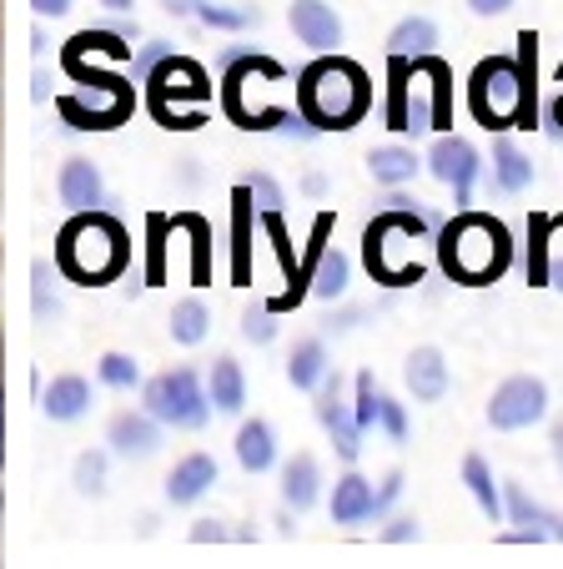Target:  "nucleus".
I'll return each instance as SVG.
<instances>
[{
  "mask_svg": "<svg viewBox=\"0 0 563 569\" xmlns=\"http://www.w3.org/2000/svg\"><path fill=\"white\" fill-rule=\"evenodd\" d=\"M288 21H292V36H298L308 51L328 56V51L342 46V21H338V11H332L328 0H292Z\"/></svg>",
  "mask_w": 563,
  "mask_h": 569,
  "instance_id": "nucleus-13",
  "label": "nucleus"
},
{
  "mask_svg": "<svg viewBox=\"0 0 563 569\" xmlns=\"http://www.w3.org/2000/svg\"><path fill=\"white\" fill-rule=\"evenodd\" d=\"M332 519L338 525H362V519H378V489H372L368 473L348 469L338 483H332Z\"/></svg>",
  "mask_w": 563,
  "mask_h": 569,
  "instance_id": "nucleus-18",
  "label": "nucleus"
},
{
  "mask_svg": "<svg viewBox=\"0 0 563 569\" xmlns=\"http://www.w3.org/2000/svg\"><path fill=\"white\" fill-rule=\"evenodd\" d=\"M468 11L483 16V21H493V16H509L513 11V0H468Z\"/></svg>",
  "mask_w": 563,
  "mask_h": 569,
  "instance_id": "nucleus-41",
  "label": "nucleus"
},
{
  "mask_svg": "<svg viewBox=\"0 0 563 569\" xmlns=\"http://www.w3.org/2000/svg\"><path fill=\"white\" fill-rule=\"evenodd\" d=\"M141 409L157 413L167 429H207V419H212V388L202 383V378L192 373V368H167V373L147 378L141 383Z\"/></svg>",
  "mask_w": 563,
  "mask_h": 569,
  "instance_id": "nucleus-6",
  "label": "nucleus"
},
{
  "mask_svg": "<svg viewBox=\"0 0 563 569\" xmlns=\"http://www.w3.org/2000/svg\"><path fill=\"white\" fill-rule=\"evenodd\" d=\"M107 469H111V453L107 449H86L81 459H76V469H71L76 495H86V499L107 495Z\"/></svg>",
  "mask_w": 563,
  "mask_h": 569,
  "instance_id": "nucleus-29",
  "label": "nucleus"
},
{
  "mask_svg": "<svg viewBox=\"0 0 563 569\" xmlns=\"http://www.w3.org/2000/svg\"><path fill=\"white\" fill-rule=\"evenodd\" d=\"M31 11L41 16V21H46V16H51V21H61V16H71V0H31Z\"/></svg>",
  "mask_w": 563,
  "mask_h": 569,
  "instance_id": "nucleus-42",
  "label": "nucleus"
},
{
  "mask_svg": "<svg viewBox=\"0 0 563 569\" xmlns=\"http://www.w3.org/2000/svg\"><path fill=\"white\" fill-rule=\"evenodd\" d=\"M358 322H362V312L348 308V312H338V318H328V333H348V328H358Z\"/></svg>",
  "mask_w": 563,
  "mask_h": 569,
  "instance_id": "nucleus-43",
  "label": "nucleus"
},
{
  "mask_svg": "<svg viewBox=\"0 0 563 569\" xmlns=\"http://www.w3.org/2000/svg\"><path fill=\"white\" fill-rule=\"evenodd\" d=\"M403 383H408V393H413L418 403H438V398H448V388H453L448 358L438 353L433 343L413 348V353L403 358Z\"/></svg>",
  "mask_w": 563,
  "mask_h": 569,
  "instance_id": "nucleus-14",
  "label": "nucleus"
},
{
  "mask_svg": "<svg viewBox=\"0 0 563 569\" xmlns=\"http://www.w3.org/2000/svg\"><path fill=\"white\" fill-rule=\"evenodd\" d=\"M372 107V81L358 61L328 51L298 76V111L318 131H348L368 117Z\"/></svg>",
  "mask_w": 563,
  "mask_h": 569,
  "instance_id": "nucleus-1",
  "label": "nucleus"
},
{
  "mask_svg": "<svg viewBox=\"0 0 563 569\" xmlns=\"http://www.w3.org/2000/svg\"><path fill=\"white\" fill-rule=\"evenodd\" d=\"M41 413L51 423H81L91 413V383L81 373L51 378V388H41Z\"/></svg>",
  "mask_w": 563,
  "mask_h": 569,
  "instance_id": "nucleus-17",
  "label": "nucleus"
},
{
  "mask_svg": "<svg viewBox=\"0 0 563 569\" xmlns=\"http://www.w3.org/2000/svg\"><path fill=\"white\" fill-rule=\"evenodd\" d=\"M318 423L328 429V439H332V449H338V459L342 463H358V453H362V423H358V409H352L348 398H342V373L332 368L328 378H322V388H318Z\"/></svg>",
  "mask_w": 563,
  "mask_h": 569,
  "instance_id": "nucleus-10",
  "label": "nucleus"
},
{
  "mask_svg": "<svg viewBox=\"0 0 563 569\" xmlns=\"http://www.w3.org/2000/svg\"><path fill=\"white\" fill-rule=\"evenodd\" d=\"M428 172H433L443 187H453L458 202H468L473 182L483 177V157H479V147H473V141L443 131V137L433 141V151H428Z\"/></svg>",
  "mask_w": 563,
  "mask_h": 569,
  "instance_id": "nucleus-11",
  "label": "nucleus"
},
{
  "mask_svg": "<svg viewBox=\"0 0 563 569\" xmlns=\"http://www.w3.org/2000/svg\"><path fill=\"white\" fill-rule=\"evenodd\" d=\"M277 308H267V302H252V308L242 312V338L247 343H272L277 338Z\"/></svg>",
  "mask_w": 563,
  "mask_h": 569,
  "instance_id": "nucleus-34",
  "label": "nucleus"
},
{
  "mask_svg": "<svg viewBox=\"0 0 563 569\" xmlns=\"http://www.w3.org/2000/svg\"><path fill=\"white\" fill-rule=\"evenodd\" d=\"M493 182H499L503 192H529L533 187V161L523 157L509 137L493 141Z\"/></svg>",
  "mask_w": 563,
  "mask_h": 569,
  "instance_id": "nucleus-27",
  "label": "nucleus"
},
{
  "mask_svg": "<svg viewBox=\"0 0 563 569\" xmlns=\"http://www.w3.org/2000/svg\"><path fill=\"white\" fill-rule=\"evenodd\" d=\"M167 56H171V46H167V41H147L137 56H131V81H147V76L157 71V66L167 61Z\"/></svg>",
  "mask_w": 563,
  "mask_h": 569,
  "instance_id": "nucleus-35",
  "label": "nucleus"
},
{
  "mask_svg": "<svg viewBox=\"0 0 563 569\" xmlns=\"http://www.w3.org/2000/svg\"><path fill=\"white\" fill-rule=\"evenodd\" d=\"M237 463H242L247 473H267L277 463V433L267 419H247L242 429H237Z\"/></svg>",
  "mask_w": 563,
  "mask_h": 569,
  "instance_id": "nucleus-22",
  "label": "nucleus"
},
{
  "mask_svg": "<svg viewBox=\"0 0 563 569\" xmlns=\"http://www.w3.org/2000/svg\"><path fill=\"white\" fill-rule=\"evenodd\" d=\"M161 429H167V423H161L157 413L121 409V413H111V423H107V443L121 459H151V453L161 449Z\"/></svg>",
  "mask_w": 563,
  "mask_h": 569,
  "instance_id": "nucleus-12",
  "label": "nucleus"
},
{
  "mask_svg": "<svg viewBox=\"0 0 563 569\" xmlns=\"http://www.w3.org/2000/svg\"><path fill=\"white\" fill-rule=\"evenodd\" d=\"M207 388H212L217 413H242L247 409V378H242V363H237L232 353H222L212 363V378H207Z\"/></svg>",
  "mask_w": 563,
  "mask_h": 569,
  "instance_id": "nucleus-24",
  "label": "nucleus"
},
{
  "mask_svg": "<svg viewBox=\"0 0 563 569\" xmlns=\"http://www.w3.org/2000/svg\"><path fill=\"white\" fill-rule=\"evenodd\" d=\"M418 167L423 161L413 157V147H398V141L368 151V172H372V182H383V187H408L418 177Z\"/></svg>",
  "mask_w": 563,
  "mask_h": 569,
  "instance_id": "nucleus-23",
  "label": "nucleus"
},
{
  "mask_svg": "<svg viewBox=\"0 0 563 569\" xmlns=\"http://www.w3.org/2000/svg\"><path fill=\"white\" fill-rule=\"evenodd\" d=\"M438 258H443V272L468 288L479 282H493L509 272L513 262V242H509V227L499 217H483V212H463L438 232Z\"/></svg>",
  "mask_w": 563,
  "mask_h": 569,
  "instance_id": "nucleus-4",
  "label": "nucleus"
},
{
  "mask_svg": "<svg viewBox=\"0 0 563 569\" xmlns=\"http://www.w3.org/2000/svg\"><path fill=\"white\" fill-rule=\"evenodd\" d=\"M383 388H378V378L372 373H358L352 378V409H358V423L362 429H378V419H383Z\"/></svg>",
  "mask_w": 563,
  "mask_h": 569,
  "instance_id": "nucleus-31",
  "label": "nucleus"
},
{
  "mask_svg": "<svg viewBox=\"0 0 563 569\" xmlns=\"http://www.w3.org/2000/svg\"><path fill=\"white\" fill-rule=\"evenodd\" d=\"M322 499V469L312 453H292L288 463H282V505L298 509V515H308L312 505Z\"/></svg>",
  "mask_w": 563,
  "mask_h": 569,
  "instance_id": "nucleus-19",
  "label": "nucleus"
},
{
  "mask_svg": "<svg viewBox=\"0 0 563 569\" xmlns=\"http://www.w3.org/2000/svg\"><path fill=\"white\" fill-rule=\"evenodd\" d=\"M127 262H131L127 227H121L117 217H107L101 207L76 212L71 222L61 227V237H56V268H61L71 282H81V288L111 282Z\"/></svg>",
  "mask_w": 563,
  "mask_h": 569,
  "instance_id": "nucleus-3",
  "label": "nucleus"
},
{
  "mask_svg": "<svg viewBox=\"0 0 563 569\" xmlns=\"http://www.w3.org/2000/svg\"><path fill=\"white\" fill-rule=\"evenodd\" d=\"M549 449H553V463H559V473H563V419L553 423V433H549Z\"/></svg>",
  "mask_w": 563,
  "mask_h": 569,
  "instance_id": "nucleus-45",
  "label": "nucleus"
},
{
  "mask_svg": "<svg viewBox=\"0 0 563 569\" xmlns=\"http://www.w3.org/2000/svg\"><path fill=\"white\" fill-rule=\"evenodd\" d=\"M212 483H217V459L212 453H187V459H177L171 463V473H167V505L192 509Z\"/></svg>",
  "mask_w": 563,
  "mask_h": 569,
  "instance_id": "nucleus-16",
  "label": "nucleus"
},
{
  "mask_svg": "<svg viewBox=\"0 0 563 569\" xmlns=\"http://www.w3.org/2000/svg\"><path fill=\"white\" fill-rule=\"evenodd\" d=\"M101 6H107V11H131L137 0H101Z\"/></svg>",
  "mask_w": 563,
  "mask_h": 569,
  "instance_id": "nucleus-47",
  "label": "nucleus"
},
{
  "mask_svg": "<svg viewBox=\"0 0 563 569\" xmlns=\"http://www.w3.org/2000/svg\"><path fill=\"white\" fill-rule=\"evenodd\" d=\"M56 197H61L71 212H91V207H101L107 182H101L97 161H91V157H66L61 172H56Z\"/></svg>",
  "mask_w": 563,
  "mask_h": 569,
  "instance_id": "nucleus-15",
  "label": "nucleus"
},
{
  "mask_svg": "<svg viewBox=\"0 0 563 569\" xmlns=\"http://www.w3.org/2000/svg\"><path fill=\"white\" fill-rule=\"evenodd\" d=\"M86 87L76 97H61V117L76 131H111L131 117V87L121 76H81Z\"/></svg>",
  "mask_w": 563,
  "mask_h": 569,
  "instance_id": "nucleus-7",
  "label": "nucleus"
},
{
  "mask_svg": "<svg viewBox=\"0 0 563 569\" xmlns=\"http://www.w3.org/2000/svg\"><path fill=\"white\" fill-rule=\"evenodd\" d=\"M549 419V383L533 373H513L493 388L489 398V429L499 433H519V429H533V423Z\"/></svg>",
  "mask_w": 563,
  "mask_h": 569,
  "instance_id": "nucleus-9",
  "label": "nucleus"
},
{
  "mask_svg": "<svg viewBox=\"0 0 563 569\" xmlns=\"http://www.w3.org/2000/svg\"><path fill=\"white\" fill-rule=\"evenodd\" d=\"M161 6H167L171 16H197L202 11V0H161Z\"/></svg>",
  "mask_w": 563,
  "mask_h": 569,
  "instance_id": "nucleus-44",
  "label": "nucleus"
},
{
  "mask_svg": "<svg viewBox=\"0 0 563 569\" xmlns=\"http://www.w3.org/2000/svg\"><path fill=\"white\" fill-rule=\"evenodd\" d=\"M378 429H383L393 443H403V439H408V413H403V403L383 398V419H378Z\"/></svg>",
  "mask_w": 563,
  "mask_h": 569,
  "instance_id": "nucleus-37",
  "label": "nucleus"
},
{
  "mask_svg": "<svg viewBox=\"0 0 563 569\" xmlns=\"http://www.w3.org/2000/svg\"><path fill=\"white\" fill-rule=\"evenodd\" d=\"M418 535H423V529H418V519H413V515H393V519H388V529H383L388 545H413Z\"/></svg>",
  "mask_w": 563,
  "mask_h": 569,
  "instance_id": "nucleus-39",
  "label": "nucleus"
},
{
  "mask_svg": "<svg viewBox=\"0 0 563 569\" xmlns=\"http://www.w3.org/2000/svg\"><path fill=\"white\" fill-rule=\"evenodd\" d=\"M463 483H468V495H473V505L483 509V519L489 525H499L503 515H509V499H503V489L493 483V469L483 453H468L463 459Z\"/></svg>",
  "mask_w": 563,
  "mask_h": 569,
  "instance_id": "nucleus-21",
  "label": "nucleus"
},
{
  "mask_svg": "<svg viewBox=\"0 0 563 569\" xmlns=\"http://www.w3.org/2000/svg\"><path fill=\"white\" fill-rule=\"evenodd\" d=\"M348 282H352V262H348V252L328 248V252L318 258V268H312L308 288H312V298L332 302V298H342V292H348Z\"/></svg>",
  "mask_w": 563,
  "mask_h": 569,
  "instance_id": "nucleus-28",
  "label": "nucleus"
},
{
  "mask_svg": "<svg viewBox=\"0 0 563 569\" xmlns=\"http://www.w3.org/2000/svg\"><path fill=\"white\" fill-rule=\"evenodd\" d=\"M222 539H227L222 519H197V529H192V545H222Z\"/></svg>",
  "mask_w": 563,
  "mask_h": 569,
  "instance_id": "nucleus-40",
  "label": "nucleus"
},
{
  "mask_svg": "<svg viewBox=\"0 0 563 569\" xmlns=\"http://www.w3.org/2000/svg\"><path fill=\"white\" fill-rule=\"evenodd\" d=\"M328 373H332L328 343H322V338H298V343H292V353H288V383L302 388V393H318Z\"/></svg>",
  "mask_w": 563,
  "mask_h": 569,
  "instance_id": "nucleus-20",
  "label": "nucleus"
},
{
  "mask_svg": "<svg viewBox=\"0 0 563 569\" xmlns=\"http://www.w3.org/2000/svg\"><path fill=\"white\" fill-rule=\"evenodd\" d=\"M242 187H247V192H252V202L262 207V212H277V207H282V187H277L267 172H252Z\"/></svg>",
  "mask_w": 563,
  "mask_h": 569,
  "instance_id": "nucleus-36",
  "label": "nucleus"
},
{
  "mask_svg": "<svg viewBox=\"0 0 563 569\" xmlns=\"http://www.w3.org/2000/svg\"><path fill=\"white\" fill-rule=\"evenodd\" d=\"M438 51V26L428 16H403L388 31V56H433Z\"/></svg>",
  "mask_w": 563,
  "mask_h": 569,
  "instance_id": "nucleus-26",
  "label": "nucleus"
},
{
  "mask_svg": "<svg viewBox=\"0 0 563 569\" xmlns=\"http://www.w3.org/2000/svg\"><path fill=\"white\" fill-rule=\"evenodd\" d=\"M97 378L107 388H121V393H127V388H141V363L131 353H101Z\"/></svg>",
  "mask_w": 563,
  "mask_h": 569,
  "instance_id": "nucleus-32",
  "label": "nucleus"
},
{
  "mask_svg": "<svg viewBox=\"0 0 563 569\" xmlns=\"http://www.w3.org/2000/svg\"><path fill=\"white\" fill-rule=\"evenodd\" d=\"M423 212H408V207H388L383 217H372L368 232H362V258L368 272L388 288H403L418 282V262H413V242L423 237Z\"/></svg>",
  "mask_w": 563,
  "mask_h": 569,
  "instance_id": "nucleus-5",
  "label": "nucleus"
},
{
  "mask_svg": "<svg viewBox=\"0 0 563 569\" xmlns=\"http://www.w3.org/2000/svg\"><path fill=\"white\" fill-rule=\"evenodd\" d=\"M503 499H509V519H513V525H529V529L549 525V515H543V509L533 505L529 489H523L519 479H503Z\"/></svg>",
  "mask_w": 563,
  "mask_h": 569,
  "instance_id": "nucleus-33",
  "label": "nucleus"
},
{
  "mask_svg": "<svg viewBox=\"0 0 563 569\" xmlns=\"http://www.w3.org/2000/svg\"><path fill=\"white\" fill-rule=\"evenodd\" d=\"M147 87H151V111L161 117V127H181V131H187V117L177 111V101H207L212 97L207 71L197 61H181V56H167V61L147 76Z\"/></svg>",
  "mask_w": 563,
  "mask_h": 569,
  "instance_id": "nucleus-8",
  "label": "nucleus"
},
{
  "mask_svg": "<svg viewBox=\"0 0 563 569\" xmlns=\"http://www.w3.org/2000/svg\"><path fill=\"white\" fill-rule=\"evenodd\" d=\"M302 192H308V197H322V192H328V177H318V172L302 177Z\"/></svg>",
  "mask_w": 563,
  "mask_h": 569,
  "instance_id": "nucleus-46",
  "label": "nucleus"
},
{
  "mask_svg": "<svg viewBox=\"0 0 563 569\" xmlns=\"http://www.w3.org/2000/svg\"><path fill=\"white\" fill-rule=\"evenodd\" d=\"M167 328H171V343L197 348V343H207V333H212V312H207L202 298H181L177 308H171Z\"/></svg>",
  "mask_w": 563,
  "mask_h": 569,
  "instance_id": "nucleus-25",
  "label": "nucleus"
},
{
  "mask_svg": "<svg viewBox=\"0 0 563 569\" xmlns=\"http://www.w3.org/2000/svg\"><path fill=\"white\" fill-rule=\"evenodd\" d=\"M519 41V56H489L468 81V107L489 131L533 127V31Z\"/></svg>",
  "mask_w": 563,
  "mask_h": 569,
  "instance_id": "nucleus-2",
  "label": "nucleus"
},
{
  "mask_svg": "<svg viewBox=\"0 0 563 569\" xmlns=\"http://www.w3.org/2000/svg\"><path fill=\"white\" fill-rule=\"evenodd\" d=\"M398 495H403V469H388L383 479H378V519L398 505Z\"/></svg>",
  "mask_w": 563,
  "mask_h": 569,
  "instance_id": "nucleus-38",
  "label": "nucleus"
},
{
  "mask_svg": "<svg viewBox=\"0 0 563 569\" xmlns=\"http://www.w3.org/2000/svg\"><path fill=\"white\" fill-rule=\"evenodd\" d=\"M197 21L212 26V31H252V26L262 21V11H252V6H222V0H202Z\"/></svg>",
  "mask_w": 563,
  "mask_h": 569,
  "instance_id": "nucleus-30",
  "label": "nucleus"
}]
</instances>
